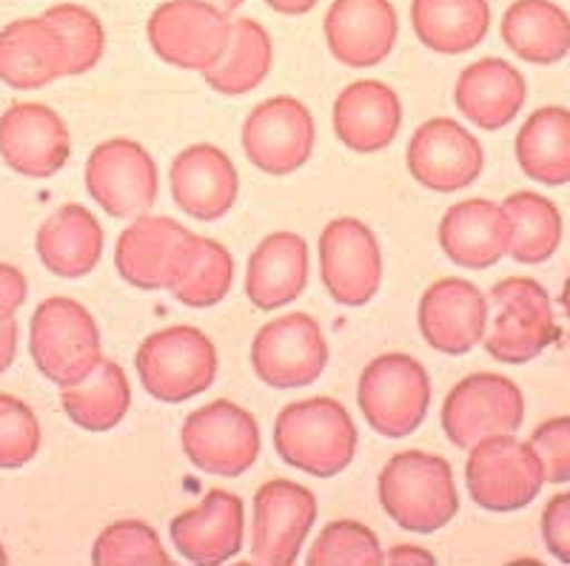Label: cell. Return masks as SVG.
I'll list each match as a JSON object with an SVG mask.
<instances>
[{"mask_svg":"<svg viewBox=\"0 0 570 566\" xmlns=\"http://www.w3.org/2000/svg\"><path fill=\"white\" fill-rule=\"evenodd\" d=\"M69 75L66 40L43 18L12 20L0 32V80L18 91L43 89Z\"/></svg>","mask_w":570,"mask_h":566,"instance_id":"24","label":"cell"},{"mask_svg":"<svg viewBox=\"0 0 570 566\" xmlns=\"http://www.w3.org/2000/svg\"><path fill=\"white\" fill-rule=\"evenodd\" d=\"M305 560L312 566H380L385 564V555L374 529L340 518L317 535Z\"/></svg>","mask_w":570,"mask_h":566,"instance_id":"37","label":"cell"},{"mask_svg":"<svg viewBox=\"0 0 570 566\" xmlns=\"http://www.w3.org/2000/svg\"><path fill=\"white\" fill-rule=\"evenodd\" d=\"M206 3H212V7H217L220 12H226V14L237 12V9L243 7V0H206Z\"/></svg>","mask_w":570,"mask_h":566,"instance_id":"46","label":"cell"},{"mask_svg":"<svg viewBox=\"0 0 570 566\" xmlns=\"http://www.w3.org/2000/svg\"><path fill=\"white\" fill-rule=\"evenodd\" d=\"M409 171L422 188L436 193L462 191L480 180L485 168L482 142L451 117L425 120L405 151Z\"/></svg>","mask_w":570,"mask_h":566,"instance_id":"16","label":"cell"},{"mask_svg":"<svg viewBox=\"0 0 570 566\" xmlns=\"http://www.w3.org/2000/svg\"><path fill=\"white\" fill-rule=\"evenodd\" d=\"M328 341L308 314H285L257 330L252 341V367L257 379L274 390H297L323 376Z\"/></svg>","mask_w":570,"mask_h":566,"instance_id":"12","label":"cell"},{"mask_svg":"<svg viewBox=\"0 0 570 566\" xmlns=\"http://www.w3.org/2000/svg\"><path fill=\"white\" fill-rule=\"evenodd\" d=\"M519 168L542 186L570 182V111L544 106L525 120L517 135Z\"/></svg>","mask_w":570,"mask_h":566,"instance_id":"32","label":"cell"},{"mask_svg":"<svg viewBox=\"0 0 570 566\" xmlns=\"http://www.w3.org/2000/svg\"><path fill=\"white\" fill-rule=\"evenodd\" d=\"M465 484L482 509L513 513L537 502L544 484V467L528 441H519L513 433H499L471 447Z\"/></svg>","mask_w":570,"mask_h":566,"instance_id":"8","label":"cell"},{"mask_svg":"<svg viewBox=\"0 0 570 566\" xmlns=\"http://www.w3.org/2000/svg\"><path fill=\"white\" fill-rule=\"evenodd\" d=\"M29 285L27 277L14 265L0 262V322H7L18 314V308L27 302Z\"/></svg>","mask_w":570,"mask_h":566,"instance_id":"42","label":"cell"},{"mask_svg":"<svg viewBox=\"0 0 570 566\" xmlns=\"http://www.w3.org/2000/svg\"><path fill=\"white\" fill-rule=\"evenodd\" d=\"M66 416L86 433H109L131 407V385L117 361L100 359L86 379L60 387Z\"/></svg>","mask_w":570,"mask_h":566,"instance_id":"31","label":"cell"},{"mask_svg":"<svg viewBox=\"0 0 570 566\" xmlns=\"http://www.w3.org/2000/svg\"><path fill=\"white\" fill-rule=\"evenodd\" d=\"M356 405L371 430L405 438L422 427L431 407V376L409 354H383L368 361L356 385Z\"/></svg>","mask_w":570,"mask_h":566,"instance_id":"5","label":"cell"},{"mask_svg":"<svg viewBox=\"0 0 570 566\" xmlns=\"http://www.w3.org/2000/svg\"><path fill=\"white\" fill-rule=\"evenodd\" d=\"M106 234L86 206L66 202L38 228V257L60 279L89 277L104 257Z\"/></svg>","mask_w":570,"mask_h":566,"instance_id":"28","label":"cell"},{"mask_svg":"<svg viewBox=\"0 0 570 566\" xmlns=\"http://www.w3.org/2000/svg\"><path fill=\"white\" fill-rule=\"evenodd\" d=\"M323 29L331 54L348 69L383 63L400 38V20L391 0H334Z\"/></svg>","mask_w":570,"mask_h":566,"instance_id":"21","label":"cell"},{"mask_svg":"<svg viewBox=\"0 0 570 566\" xmlns=\"http://www.w3.org/2000/svg\"><path fill=\"white\" fill-rule=\"evenodd\" d=\"M317 142V122L312 109L297 97H268L252 109L243 122L246 160L263 175H294L312 160Z\"/></svg>","mask_w":570,"mask_h":566,"instance_id":"10","label":"cell"},{"mask_svg":"<svg viewBox=\"0 0 570 566\" xmlns=\"http://www.w3.org/2000/svg\"><path fill=\"white\" fill-rule=\"evenodd\" d=\"M508 257L522 265L548 262L562 245V214L537 191H517L502 202Z\"/></svg>","mask_w":570,"mask_h":566,"instance_id":"34","label":"cell"},{"mask_svg":"<svg viewBox=\"0 0 570 566\" xmlns=\"http://www.w3.org/2000/svg\"><path fill=\"white\" fill-rule=\"evenodd\" d=\"M274 66L272 34L254 18L232 20V40L212 69L203 71L206 83L217 95L240 97L257 89Z\"/></svg>","mask_w":570,"mask_h":566,"instance_id":"33","label":"cell"},{"mask_svg":"<svg viewBox=\"0 0 570 566\" xmlns=\"http://www.w3.org/2000/svg\"><path fill=\"white\" fill-rule=\"evenodd\" d=\"M376 493L385 515L409 533H436L460 513L454 467L434 453L402 450L391 456L380 473Z\"/></svg>","mask_w":570,"mask_h":566,"instance_id":"2","label":"cell"},{"mask_svg":"<svg viewBox=\"0 0 570 566\" xmlns=\"http://www.w3.org/2000/svg\"><path fill=\"white\" fill-rule=\"evenodd\" d=\"M491 302L493 322L482 345L502 365H528L562 336L551 297L537 279H502L491 288Z\"/></svg>","mask_w":570,"mask_h":566,"instance_id":"6","label":"cell"},{"mask_svg":"<svg viewBox=\"0 0 570 566\" xmlns=\"http://www.w3.org/2000/svg\"><path fill=\"white\" fill-rule=\"evenodd\" d=\"M146 34L157 58L203 75L226 52L232 20L206 0H166L151 12Z\"/></svg>","mask_w":570,"mask_h":566,"instance_id":"11","label":"cell"},{"mask_svg":"<svg viewBox=\"0 0 570 566\" xmlns=\"http://www.w3.org/2000/svg\"><path fill=\"white\" fill-rule=\"evenodd\" d=\"M422 339L445 356H465L488 334V297L462 277L436 279L416 310Z\"/></svg>","mask_w":570,"mask_h":566,"instance_id":"17","label":"cell"},{"mask_svg":"<svg viewBox=\"0 0 570 566\" xmlns=\"http://www.w3.org/2000/svg\"><path fill=\"white\" fill-rule=\"evenodd\" d=\"M385 560L394 566H422V564H436V558L428 549L416 547V544H400L385 555Z\"/></svg>","mask_w":570,"mask_h":566,"instance_id":"44","label":"cell"},{"mask_svg":"<svg viewBox=\"0 0 570 566\" xmlns=\"http://www.w3.org/2000/svg\"><path fill=\"white\" fill-rule=\"evenodd\" d=\"M334 135L354 155L389 149L402 129L400 95L383 80H356L334 100Z\"/></svg>","mask_w":570,"mask_h":566,"instance_id":"23","label":"cell"},{"mask_svg":"<svg viewBox=\"0 0 570 566\" xmlns=\"http://www.w3.org/2000/svg\"><path fill=\"white\" fill-rule=\"evenodd\" d=\"M440 248L468 270L493 268L508 254V226L502 206L482 197L462 200L440 219Z\"/></svg>","mask_w":570,"mask_h":566,"instance_id":"27","label":"cell"},{"mask_svg":"<svg viewBox=\"0 0 570 566\" xmlns=\"http://www.w3.org/2000/svg\"><path fill=\"white\" fill-rule=\"evenodd\" d=\"M456 109L485 131L505 129L522 111L528 86L522 71L502 58H482L462 69L454 89Z\"/></svg>","mask_w":570,"mask_h":566,"instance_id":"26","label":"cell"},{"mask_svg":"<svg viewBox=\"0 0 570 566\" xmlns=\"http://www.w3.org/2000/svg\"><path fill=\"white\" fill-rule=\"evenodd\" d=\"M528 445L537 450L544 467V481H570V416L548 418L531 433Z\"/></svg>","mask_w":570,"mask_h":566,"instance_id":"40","label":"cell"},{"mask_svg":"<svg viewBox=\"0 0 570 566\" xmlns=\"http://www.w3.org/2000/svg\"><path fill=\"white\" fill-rule=\"evenodd\" d=\"M502 40L525 63L553 66L570 52V18L551 0H513L502 18Z\"/></svg>","mask_w":570,"mask_h":566,"instance_id":"30","label":"cell"},{"mask_svg":"<svg viewBox=\"0 0 570 566\" xmlns=\"http://www.w3.org/2000/svg\"><path fill=\"white\" fill-rule=\"evenodd\" d=\"M559 305H562L564 316L570 319V277L564 279V288H562V297H559Z\"/></svg>","mask_w":570,"mask_h":566,"instance_id":"47","label":"cell"},{"mask_svg":"<svg viewBox=\"0 0 570 566\" xmlns=\"http://www.w3.org/2000/svg\"><path fill=\"white\" fill-rule=\"evenodd\" d=\"M7 549H3V544H0V566H3V564H7Z\"/></svg>","mask_w":570,"mask_h":566,"instance_id":"48","label":"cell"},{"mask_svg":"<svg viewBox=\"0 0 570 566\" xmlns=\"http://www.w3.org/2000/svg\"><path fill=\"white\" fill-rule=\"evenodd\" d=\"M171 200L197 222H217L240 197V175L232 157L212 142L188 146L171 160Z\"/></svg>","mask_w":570,"mask_h":566,"instance_id":"20","label":"cell"},{"mask_svg":"<svg viewBox=\"0 0 570 566\" xmlns=\"http://www.w3.org/2000/svg\"><path fill=\"white\" fill-rule=\"evenodd\" d=\"M71 137L63 117L43 103H14L0 115V157L32 180L55 177L69 162Z\"/></svg>","mask_w":570,"mask_h":566,"instance_id":"18","label":"cell"},{"mask_svg":"<svg viewBox=\"0 0 570 566\" xmlns=\"http://www.w3.org/2000/svg\"><path fill=\"white\" fill-rule=\"evenodd\" d=\"M135 365L149 396L166 405H183L214 385L220 356L200 328L171 325L142 341Z\"/></svg>","mask_w":570,"mask_h":566,"instance_id":"3","label":"cell"},{"mask_svg":"<svg viewBox=\"0 0 570 566\" xmlns=\"http://www.w3.org/2000/svg\"><path fill=\"white\" fill-rule=\"evenodd\" d=\"M234 285V259L226 245L195 234L169 294L186 308H214Z\"/></svg>","mask_w":570,"mask_h":566,"instance_id":"35","label":"cell"},{"mask_svg":"<svg viewBox=\"0 0 570 566\" xmlns=\"http://www.w3.org/2000/svg\"><path fill=\"white\" fill-rule=\"evenodd\" d=\"M451 445L471 450L499 433H517L525 421V396L502 374H471L448 390L440 413Z\"/></svg>","mask_w":570,"mask_h":566,"instance_id":"9","label":"cell"},{"mask_svg":"<svg viewBox=\"0 0 570 566\" xmlns=\"http://www.w3.org/2000/svg\"><path fill=\"white\" fill-rule=\"evenodd\" d=\"M312 274L308 242L294 231L268 234L248 257L246 297L259 310H279L303 297Z\"/></svg>","mask_w":570,"mask_h":566,"instance_id":"25","label":"cell"},{"mask_svg":"<svg viewBox=\"0 0 570 566\" xmlns=\"http://www.w3.org/2000/svg\"><path fill=\"white\" fill-rule=\"evenodd\" d=\"M274 447L288 467L314 478H334L351 467L360 447L354 418L331 396L283 407L274 421Z\"/></svg>","mask_w":570,"mask_h":566,"instance_id":"1","label":"cell"},{"mask_svg":"<svg viewBox=\"0 0 570 566\" xmlns=\"http://www.w3.org/2000/svg\"><path fill=\"white\" fill-rule=\"evenodd\" d=\"M191 237L177 219L142 214L117 237V274L140 290H169Z\"/></svg>","mask_w":570,"mask_h":566,"instance_id":"19","label":"cell"},{"mask_svg":"<svg viewBox=\"0 0 570 566\" xmlns=\"http://www.w3.org/2000/svg\"><path fill=\"white\" fill-rule=\"evenodd\" d=\"M268 7L274 9V12L279 14H305V12H312L314 7H317L320 0H266Z\"/></svg>","mask_w":570,"mask_h":566,"instance_id":"45","label":"cell"},{"mask_svg":"<svg viewBox=\"0 0 570 566\" xmlns=\"http://www.w3.org/2000/svg\"><path fill=\"white\" fill-rule=\"evenodd\" d=\"M171 547L191 564H226L243 549L246 509L228 489H208L197 507L175 515Z\"/></svg>","mask_w":570,"mask_h":566,"instance_id":"22","label":"cell"},{"mask_svg":"<svg viewBox=\"0 0 570 566\" xmlns=\"http://www.w3.org/2000/svg\"><path fill=\"white\" fill-rule=\"evenodd\" d=\"M86 188L109 217L137 219L157 202L160 171L146 146L111 137L86 160Z\"/></svg>","mask_w":570,"mask_h":566,"instance_id":"13","label":"cell"},{"mask_svg":"<svg viewBox=\"0 0 570 566\" xmlns=\"http://www.w3.org/2000/svg\"><path fill=\"white\" fill-rule=\"evenodd\" d=\"M40 450V421L27 401L0 393V470L27 467Z\"/></svg>","mask_w":570,"mask_h":566,"instance_id":"39","label":"cell"},{"mask_svg":"<svg viewBox=\"0 0 570 566\" xmlns=\"http://www.w3.org/2000/svg\"><path fill=\"white\" fill-rule=\"evenodd\" d=\"M411 23L420 43L440 54H465L491 29L488 0H414Z\"/></svg>","mask_w":570,"mask_h":566,"instance_id":"29","label":"cell"},{"mask_svg":"<svg viewBox=\"0 0 570 566\" xmlns=\"http://www.w3.org/2000/svg\"><path fill=\"white\" fill-rule=\"evenodd\" d=\"M542 538L553 558L570 564V493H559L544 504Z\"/></svg>","mask_w":570,"mask_h":566,"instance_id":"41","label":"cell"},{"mask_svg":"<svg viewBox=\"0 0 570 566\" xmlns=\"http://www.w3.org/2000/svg\"><path fill=\"white\" fill-rule=\"evenodd\" d=\"M18 319H7V322H0V374H7L9 367H12L14 356H18Z\"/></svg>","mask_w":570,"mask_h":566,"instance_id":"43","label":"cell"},{"mask_svg":"<svg viewBox=\"0 0 570 566\" xmlns=\"http://www.w3.org/2000/svg\"><path fill=\"white\" fill-rule=\"evenodd\" d=\"M183 453L197 470L240 478L263 450L257 418L232 399H217L188 413L180 430Z\"/></svg>","mask_w":570,"mask_h":566,"instance_id":"7","label":"cell"},{"mask_svg":"<svg viewBox=\"0 0 570 566\" xmlns=\"http://www.w3.org/2000/svg\"><path fill=\"white\" fill-rule=\"evenodd\" d=\"M320 274L328 297L345 308H363L383 285V251L363 219H331L320 234Z\"/></svg>","mask_w":570,"mask_h":566,"instance_id":"14","label":"cell"},{"mask_svg":"<svg viewBox=\"0 0 570 566\" xmlns=\"http://www.w3.org/2000/svg\"><path fill=\"white\" fill-rule=\"evenodd\" d=\"M317 513V496L303 484L288 478L263 484L254 493L252 558L266 566L297 564Z\"/></svg>","mask_w":570,"mask_h":566,"instance_id":"15","label":"cell"},{"mask_svg":"<svg viewBox=\"0 0 570 566\" xmlns=\"http://www.w3.org/2000/svg\"><path fill=\"white\" fill-rule=\"evenodd\" d=\"M29 354L40 374L58 387L86 379L104 359L95 316L69 297L46 299L35 308Z\"/></svg>","mask_w":570,"mask_h":566,"instance_id":"4","label":"cell"},{"mask_svg":"<svg viewBox=\"0 0 570 566\" xmlns=\"http://www.w3.org/2000/svg\"><path fill=\"white\" fill-rule=\"evenodd\" d=\"M91 560L98 566H169L171 555L166 553L155 527L140 518H126L109 524L98 535Z\"/></svg>","mask_w":570,"mask_h":566,"instance_id":"36","label":"cell"},{"mask_svg":"<svg viewBox=\"0 0 570 566\" xmlns=\"http://www.w3.org/2000/svg\"><path fill=\"white\" fill-rule=\"evenodd\" d=\"M43 20L60 32L69 49V75H86L100 63L106 52L104 23L95 12L78 3H60L46 9Z\"/></svg>","mask_w":570,"mask_h":566,"instance_id":"38","label":"cell"}]
</instances>
